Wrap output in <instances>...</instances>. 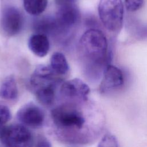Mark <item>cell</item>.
Returning <instances> with one entry per match:
<instances>
[{"label": "cell", "mask_w": 147, "mask_h": 147, "mask_svg": "<svg viewBox=\"0 0 147 147\" xmlns=\"http://www.w3.org/2000/svg\"><path fill=\"white\" fill-rule=\"evenodd\" d=\"M51 119L60 138L75 143H88L102 133L105 117L99 107L87 99H69L51 110Z\"/></svg>", "instance_id": "6da1fadb"}, {"label": "cell", "mask_w": 147, "mask_h": 147, "mask_svg": "<svg viewBox=\"0 0 147 147\" xmlns=\"http://www.w3.org/2000/svg\"><path fill=\"white\" fill-rule=\"evenodd\" d=\"M79 46L88 73L94 78H99L105 67L110 64L112 56L106 36L99 29L90 28L81 36Z\"/></svg>", "instance_id": "7a4b0ae2"}, {"label": "cell", "mask_w": 147, "mask_h": 147, "mask_svg": "<svg viewBox=\"0 0 147 147\" xmlns=\"http://www.w3.org/2000/svg\"><path fill=\"white\" fill-rule=\"evenodd\" d=\"M100 20L109 32L118 33L123 23L122 0H100L98 7Z\"/></svg>", "instance_id": "3957f363"}, {"label": "cell", "mask_w": 147, "mask_h": 147, "mask_svg": "<svg viewBox=\"0 0 147 147\" xmlns=\"http://www.w3.org/2000/svg\"><path fill=\"white\" fill-rule=\"evenodd\" d=\"M0 141L6 146H30L33 135L25 126L14 124L0 129Z\"/></svg>", "instance_id": "277c9868"}, {"label": "cell", "mask_w": 147, "mask_h": 147, "mask_svg": "<svg viewBox=\"0 0 147 147\" xmlns=\"http://www.w3.org/2000/svg\"><path fill=\"white\" fill-rule=\"evenodd\" d=\"M23 16L19 9L13 6L3 8L1 17V26L3 32L8 36L17 34L23 26Z\"/></svg>", "instance_id": "5b68a950"}, {"label": "cell", "mask_w": 147, "mask_h": 147, "mask_svg": "<svg viewBox=\"0 0 147 147\" xmlns=\"http://www.w3.org/2000/svg\"><path fill=\"white\" fill-rule=\"evenodd\" d=\"M99 84V92L107 94L121 87L124 84V77L122 71L111 64H107L103 72Z\"/></svg>", "instance_id": "8992f818"}, {"label": "cell", "mask_w": 147, "mask_h": 147, "mask_svg": "<svg viewBox=\"0 0 147 147\" xmlns=\"http://www.w3.org/2000/svg\"><path fill=\"white\" fill-rule=\"evenodd\" d=\"M17 118L21 123L26 126L39 127L44 124L45 114L40 107L30 102L25 104L18 110Z\"/></svg>", "instance_id": "52a82bcc"}, {"label": "cell", "mask_w": 147, "mask_h": 147, "mask_svg": "<svg viewBox=\"0 0 147 147\" xmlns=\"http://www.w3.org/2000/svg\"><path fill=\"white\" fill-rule=\"evenodd\" d=\"M80 17L79 10L74 3L60 6L55 17L59 32H63L73 28L78 22Z\"/></svg>", "instance_id": "ba28073f"}, {"label": "cell", "mask_w": 147, "mask_h": 147, "mask_svg": "<svg viewBox=\"0 0 147 147\" xmlns=\"http://www.w3.org/2000/svg\"><path fill=\"white\" fill-rule=\"evenodd\" d=\"M90 91L88 86L78 78L64 82L60 89L61 96L69 99H87Z\"/></svg>", "instance_id": "9c48e42d"}, {"label": "cell", "mask_w": 147, "mask_h": 147, "mask_svg": "<svg viewBox=\"0 0 147 147\" xmlns=\"http://www.w3.org/2000/svg\"><path fill=\"white\" fill-rule=\"evenodd\" d=\"M56 74L51 66L39 65L34 70L30 79V83L34 90L38 88L56 85Z\"/></svg>", "instance_id": "30bf717a"}, {"label": "cell", "mask_w": 147, "mask_h": 147, "mask_svg": "<svg viewBox=\"0 0 147 147\" xmlns=\"http://www.w3.org/2000/svg\"><path fill=\"white\" fill-rule=\"evenodd\" d=\"M28 47L36 56L40 57L45 56L48 54L50 47L47 36L40 33L32 35L28 40Z\"/></svg>", "instance_id": "8fae6325"}, {"label": "cell", "mask_w": 147, "mask_h": 147, "mask_svg": "<svg viewBox=\"0 0 147 147\" xmlns=\"http://www.w3.org/2000/svg\"><path fill=\"white\" fill-rule=\"evenodd\" d=\"M18 88L14 77L7 76L0 86V97L6 100H14L18 96Z\"/></svg>", "instance_id": "7c38bea8"}, {"label": "cell", "mask_w": 147, "mask_h": 147, "mask_svg": "<svg viewBox=\"0 0 147 147\" xmlns=\"http://www.w3.org/2000/svg\"><path fill=\"white\" fill-rule=\"evenodd\" d=\"M34 27L37 33H43L46 35L47 34H53L59 32L55 17H44L41 18L35 22Z\"/></svg>", "instance_id": "4fadbf2b"}, {"label": "cell", "mask_w": 147, "mask_h": 147, "mask_svg": "<svg viewBox=\"0 0 147 147\" xmlns=\"http://www.w3.org/2000/svg\"><path fill=\"white\" fill-rule=\"evenodd\" d=\"M56 85H51L34 90L37 100L42 105L51 106L55 100Z\"/></svg>", "instance_id": "5bb4252c"}, {"label": "cell", "mask_w": 147, "mask_h": 147, "mask_svg": "<svg viewBox=\"0 0 147 147\" xmlns=\"http://www.w3.org/2000/svg\"><path fill=\"white\" fill-rule=\"evenodd\" d=\"M51 67L59 75H65L69 70V65L65 56L60 52H55L51 57Z\"/></svg>", "instance_id": "9a60e30c"}, {"label": "cell", "mask_w": 147, "mask_h": 147, "mask_svg": "<svg viewBox=\"0 0 147 147\" xmlns=\"http://www.w3.org/2000/svg\"><path fill=\"white\" fill-rule=\"evenodd\" d=\"M48 5V0H24L25 10L32 16H38L44 11Z\"/></svg>", "instance_id": "2e32d148"}, {"label": "cell", "mask_w": 147, "mask_h": 147, "mask_svg": "<svg viewBox=\"0 0 147 147\" xmlns=\"http://www.w3.org/2000/svg\"><path fill=\"white\" fill-rule=\"evenodd\" d=\"M11 118L10 109L6 106L0 104V125L7 123Z\"/></svg>", "instance_id": "e0dca14e"}, {"label": "cell", "mask_w": 147, "mask_h": 147, "mask_svg": "<svg viewBox=\"0 0 147 147\" xmlns=\"http://www.w3.org/2000/svg\"><path fill=\"white\" fill-rule=\"evenodd\" d=\"M144 0H125V6L130 11H136L141 9Z\"/></svg>", "instance_id": "ac0fdd59"}, {"label": "cell", "mask_w": 147, "mask_h": 147, "mask_svg": "<svg viewBox=\"0 0 147 147\" xmlns=\"http://www.w3.org/2000/svg\"><path fill=\"white\" fill-rule=\"evenodd\" d=\"M117 142V140L114 136L106 134L102 138L99 146H106L108 143L109 144V146H118V145L115 144Z\"/></svg>", "instance_id": "d6986e66"}, {"label": "cell", "mask_w": 147, "mask_h": 147, "mask_svg": "<svg viewBox=\"0 0 147 147\" xmlns=\"http://www.w3.org/2000/svg\"><path fill=\"white\" fill-rule=\"evenodd\" d=\"M37 146H41V147H49L51 146L50 142L45 137H41L38 138L37 144L36 145Z\"/></svg>", "instance_id": "ffe728a7"}, {"label": "cell", "mask_w": 147, "mask_h": 147, "mask_svg": "<svg viewBox=\"0 0 147 147\" xmlns=\"http://www.w3.org/2000/svg\"><path fill=\"white\" fill-rule=\"evenodd\" d=\"M75 1L76 0H55L56 3L59 6L74 3Z\"/></svg>", "instance_id": "44dd1931"}]
</instances>
